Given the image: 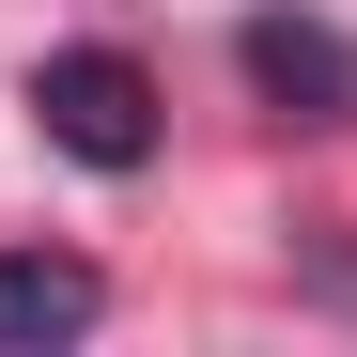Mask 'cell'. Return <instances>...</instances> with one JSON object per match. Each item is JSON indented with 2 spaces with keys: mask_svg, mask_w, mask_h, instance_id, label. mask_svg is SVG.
Segmentation results:
<instances>
[{
  "mask_svg": "<svg viewBox=\"0 0 357 357\" xmlns=\"http://www.w3.org/2000/svg\"><path fill=\"white\" fill-rule=\"evenodd\" d=\"M93 311H109V295H93V264H78V249H0V357L78 342Z\"/></svg>",
  "mask_w": 357,
  "mask_h": 357,
  "instance_id": "cell-3",
  "label": "cell"
},
{
  "mask_svg": "<svg viewBox=\"0 0 357 357\" xmlns=\"http://www.w3.org/2000/svg\"><path fill=\"white\" fill-rule=\"evenodd\" d=\"M233 47H249V78L295 109V125H357V47L326 31V16H295V0H264V16L249 31H233Z\"/></svg>",
  "mask_w": 357,
  "mask_h": 357,
  "instance_id": "cell-2",
  "label": "cell"
},
{
  "mask_svg": "<svg viewBox=\"0 0 357 357\" xmlns=\"http://www.w3.org/2000/svg\"><path fill=\"white\" fill-rule=\"evenodd\" d=\"M31 125L63 140L78 171H140L155 155V78L125 63V47H47V63H31Z\"/></svg>",
  "mask_w": 357,
  "mask_h": 357,
  "instance_id": "cell-1",
  "label": "cell"
}]
</instances>
